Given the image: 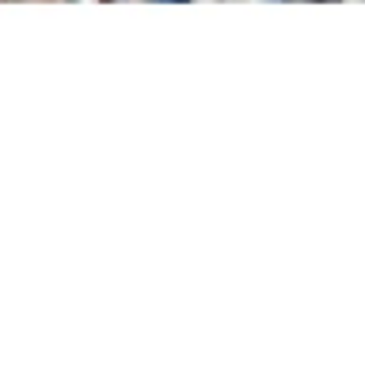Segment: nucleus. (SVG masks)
I'll return each mask as SVG.
<instances>
[{
    "instance_id": "2",
    "label": "nucleus",
    "mask_w": 365,
    "mask_h": 365,
    "mask_svg": "<svg viewBox=\"0 0 365 365\" xmlns=\"http://www.w3.org/2000/svg\"><path fill=\"white\" fill-rule=\"evenodd\" d=\"M327 4H339V0H327Z\"/></svg>"
},
{
    "instance_id": "1",
    "label": "nucleus",
    "mask_w": 365,
    "mask_h": 365,
    "mask_svg": "<svg viewBox=\"0 0 365 365\" xmlns=\"http://www.w3.org/2000/svg\"><path fill=\"white\" fill-rule=\"evenodd\" d=\"M160 4H187V0H160Z\"/></svg>"
}]
</instances>
